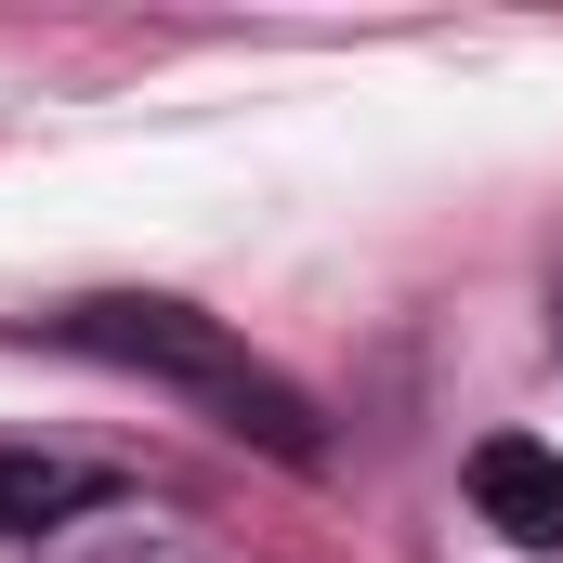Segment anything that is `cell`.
Returning a JSON list of instances; mask_svg holds the SVG:
<instances>
[{"mask_svg":"<svg viewBox=\"0 0 563 563\" xmlns=\"http://www.w3.org/2000/svg\"><path fill=\"white\" fill-rule=\"evenodd\" d=\"M92 498H106L92 459H26V445H0V525H13V538H40V525H66V511H92Z\"/></svg>","mask_w":563,"mask_h":563,"instance_id":"obj_3","label":"cell"},{"mask_svg":"<svg viewBox=\"0 0 563 563\" xmlns=\"http://www.w3.org/2000/svg\"><path fill=\"white\" fill-rule=\"evenodd\" d=\"M472 511H485L511 551H563V445L485 432V445H472Z\"/></svg>","mask_w":563,"mask_h":563,"instance_id":"obj_2","label":"cell"},{"mask_svg":"<svg viewBox=\"0 0 563 563\" xmlns=\"http://www.w3.org/2000/svg\"><path fill=\"white\" fill-rule=\"evenodd\" d=\"M53 341L66 354H92V367H132L157 394H184L210 432H236V445H263L288 472H314L328 459V432L301 407V380H276L223 314H197V301H157V288H106V301H66L53 314Z\"/></svg>","mask_w":563,"mask_h":563,"instance_id":"obj_1","label":"cell"}]
</instances>
